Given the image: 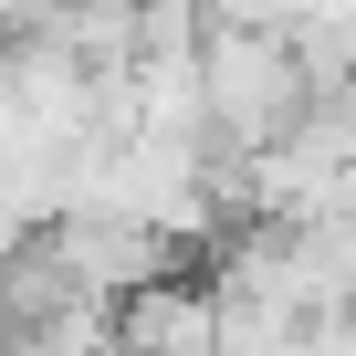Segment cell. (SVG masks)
<instances>
[{"instance_id":"cell-1","label":"cell","mask_w":356,"mask_h":356,"mask_svg":"<svg viewBox=\"0 0 356 356\" xmlns=\"http://www.w3.org/2000/svg\"><path fill=\"white\" fill-rule=\"evenodd\" d=\"M304 105H314V95H304L283 32H200V115H210V136H220L231 157L273 147Z\"/></svg>"},{"instance_id":"cell-2","label":"cell","mask_w":356,"mask_h":356,"mask_svg":"<svg viewBox=\"0 0 356 356\" xmlns=\"http://www.w3.org/2000/svg\"><path fill=\"white\" fill-rule=\"evenodd\" d=\"M105 325H115V356H210V283L157 273V283H136Z\"/></svg>"},{"instance_id":"cell-3","label":"cell","mask_w":356,"mask_h":356,"mask_svg":"<svg viewBox=\"0 0 356 356\" xmlns=\"http://www.w3.org/2000/svg\"><path fill=\"white\" fill-rule=\"evenodd\" d=\"M314 314L273 304V293H210V356H304Z\"/></svg>"}]
</instances>
